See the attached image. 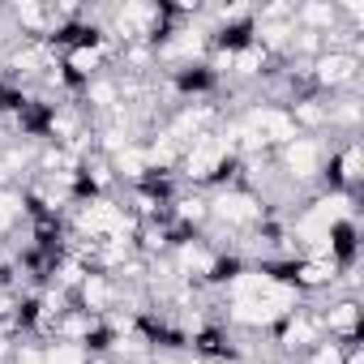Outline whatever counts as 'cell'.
I'll return each mask as SVG.
<instances>
[{"label": "cell", "mask_w": 364, "mask_h": 364, "mask_svg": "<svg viewBox=\"0 0 364 364\" xmlns=\"http://www.w3.org/2000/svg\"><path fill=\"white\" fill-rule=\"evenodd\" d=\"M283 309H291V291L279 287V283H270L266 291L236 300V321H253V326H257V321H274Z\"/></svg>", "instance_id": "6da1fadb"}, {"label": "cell", "mask_w": 364, "mask_h": 364, "mask_svg": "<svg viewBox=\"0 0 364 364\" xmlns=\"http://www.w3.org/2000/svg\"><path fill=\"white\" fill-rule=\"evenodd\" d=\"M343 210H347V198H330V202H321V206H317V210L300 223V232H304L309 240H321V236L330 232V223H334Z\"/></svg>", "instance_id": "7a4b0ae2"}, {"label": "cell", "mask_w": 364, "mask_h": 364, "mask_svg": "<svg viewBox=\"0 0 364 364\" xmlns=\"http://www.w3.org/2000/svg\"><path fill=\"white\" fill-rule=\"evenodd\" d=\"M249 129L262 137V141H283V137H291V120L283 116V112H253L249 116Z\"/></svg>", "instance_id": "3957f363"}, {"label": "cell", "mask_w": 364, "mask_h": 364, "mask_svg": "<svg viewBox=\"0 0 364 364\" xmlns=\"http://www.w3.org/2000/svg\"><path fill=\"white\" fill-rule=\"evenodd\" d=\"M228 150H223V141H215V137H202L198 146H193V154H189V171L193 176H210L215 167H219V159H223Z\"/></svg>", "instance_id": "277c9868"}, {"label": "cell", "mask_w": 364, "mask_h": 364, "mask_svg": "<svg viewBox=\"0 0 364 364\" xmlns=\"http://www.w3.org/2000/svg\"><path fill=\"white\" fill-rule=\"evenodd\" d=\"M82 228H86V232H124L129 223L120 219V210H116V206L99 202V206H90V210L82 215Z\"/></svg>", "instance_id": "5b68a950"}, {"label": "cell", "mask_w": 364, "mask_h": 364, "mask_svg": "<svg viewBox=\"0 0 364 364\" xmlns=\"http://www.w3.org/2000/svg\"><path fill=\"white\" fill-rule=\"evenodd\" d=\"M215 206H219V215L232 219V223H249V219H257V202L245 198V193H223Z\"/></svg>", "instance_id": "8992f818"}, {"label": "cell", "mask_w": 364, "mask_h": 364, "mask_svg": "<svg viewBox=\"0 0 364 364\" xmlns=\"http://www.w3.org/2000/svg\"><path fill=\"white\" fill-rule=\"evenodd\" d=\"M317 159H321V154H317L313 141H291V146H287V167H291L296 176H313V171H317Z\"/></svg>", "instance_id": "52a82bcc"}, {"label": "cell", "mask_w": 364, "mask_h": 364, "mask_svg": "<svg viewBox=\"0 0 364 364\" xmlns=\"http://www.w3.org/2000/svg\"><path fill=\"white\" fill-rule=\"evenodd\" d=\"M351 69H355V60L338 52V56H326V60L317 65V77H321V82H347V77H351Z\"/></svg>", "instance_id": "ba28073f"}, {"label": "cell", "mask_w": 364, "mask_h": 364, "mask_svg": "<svg viewBox=\"0 0 364 364\" xmlns=\"http://www.w3.org/2000/svg\"><path fill=\"white\" fill-rule=\"evenodd\" d=\"M154 18V9H146V5H124V14H120V26L129 31V26H146Z\"/></svg>", "instance_id": "9c48e42d"}, {"label": "cell", "mask_w": 364, "mask_h": 364, "mask_svg": "<svg viewBox=\"0 0 364 364\" xmlns=\"http://www.w3.org/2000/svg\"><path fill=\"white\" fill-rule=\"evenodd\" d=\"M355 326V304H338L330 313V330H351Z\"/></svg>", "instance_id": "30bf717a"}, {"label": "cell", "mask_w": 364, "mask_h": 364, "mask_svg": "<svg viewBox=\"0 0 364 364\" xmlns=\"http://www.w3.org/2000/svg\"><path fill=\"white\" fill-rule=\"evenodd\" d=\"M48 364H82V351L77 347H52L48 351Z\"/></svg>", "instance_id": "8fae6325"}, {"label": "cell", "mask_w": 364, "mask_h": 364, "mask_svg": "<svg viewBox=\"0 0 364 364\" xmlns=\"http://www.w3.org/2000/svg\"><path fill=\"white\" fill-rule=\"evenodd\" d=\"M171 154H176V137L167 133V137H159V146L150 150V159H154V163H171Z\"/></svg>", "instance_id": "7c38bea8"}, {"label": "cell", "mask_w": 364, "mask_h": 364, "mask_svg": "<svg viewBox=\"0 0 364 364\" xmlns=\"http://www.w3.org/2000/svg\"><path fill=\"white\" fill-rule=\"evenodd\" d=\"M198 48H202V35L185 31V39H176V43H171V56H185V52H198Z\"/></svg>", "instance_id": "4fadbf2b"}, {"label": "cell", "mask_w": 364, "mask_h": 364, "mask_svg": "<svg viewBox=\"0 0 364 364\" xmlns=\"http://www.w3.org/2000/svg\"><path fill=\"white\" fill-rule=\"evenodd\" d=\"M330 274H334L330 262H309V266H304V279H309V283H326Z\"/></svg>", "instance_id": "5bb4252c"}, {"label": "cell", "mask_w": 364, "mask_h": 364, "mask_svg": "<svg viewBox=\"0 0 364 364\" xmlns=\"http://www.w3.org/2000/svg\"><path fill=\"white\" fill-rule=\"evenodd\" d=\"M86 300H90V304H103V300H107V283H103V279H90V283H86Z\"/></svg>", "instance_id": "9a60e30c"}, {"label": "cell", "mask_w": 364, "mask_h": 364, "mask_svg": "<svg viewBox=\"0 0 364 364\" xmlns=\"http://www.w3.org/2000/svg\"><path fill=\"white\" fill-rule=\"evenodd\" d=\"M304 338H313V321H296V326L287 330V343H291V347L304 343Z\"/></svg>", "instance_id": "2e32d148"}, {"label": "cell", "mask_w": 364, "mask_h": 364, "mask_svg": "<svg viewBox=\"0 0 364 364\" xmlns=\"http://www.w3.org/2000/svg\"><path fill=\"white\" fill-rule=\"evenodd\" d=\"M14 215H18V202L14 198H0V232L14 223Z\"/></svg>", "instance_id": "e0dca14e"}, {"label": "cell", "mask_w": 364, "mask_h": 364, "mask_svg": "<svg viewBox=\"0 0 364 364\" xmlns=\"http://www.w3.org/2000/svg\"><path fill=\"white\" fill-rule=\"evenodd\" d=\"M141 163H146V159H141L137 150H124V154H120V167H124L129 176H137V171H141Z\"/></svg>", "instance_id": "ac0fdd59"}, {"label": "cell", "mask_w": 364, "mask_h": 364, "mask_svg": "<svg viewBox=\"0 0 364 364\" xmlns=\"http://www.w3.org/2000/svg\"><path fill=\"white\" fill-rule=\"evenodd\" d=\"M18 18H22L26 26H39V22H43V14H39V5H18Z\"/></svg>", "instance_id": "d6986e66"}, {"label": "cell", "mask_w": 364, "mask_h": 364, "mask_svg": "<svg viewBox=\"0 0 364 364\" xmlns=\"http://www.w3.org/2000/svg\"><path fill=\"white\" fill-rule=\"evenodd\" d=\"M185 266H189V270H210V257H206V253H193V249H189V253H185Z\"/></svg>", "instance_id": "ffe728a7"}, {"label": "cell", "mask_w": 364, "mask_h": 364, "mask_svg": "<svg viewBox=\"0 0 364 364\" xmlns=\"http://www.w3.org/2000/svg\"><path fill=\"white\" fill-rule=\"evenodd\" d=\"M304 18H309V22H330V5H309Z\"/></svg>", "instance_id": "44dd1931"}, {"label": "cell", "mask_w": 364, "mask_h": 364, "mask_svg": "<svg viewBox=\"0 0 364 364\" xmlns=\"http://www.w3.org/2000/svg\"><path fill=\"white\" fill-rule=\"evenodd\" d=\"M73 65H77V69H86V73H90V69H95V65H99V52H77V56H73Z\"/></svg>", "instance_id": "7402d4cb"}, {"label": "cell", "mask_w": 364, "mask_h": 364, "mask_svg": "<svg viewBox=\"0 0 364 364\" xmlns=\"http://www.w3.org/2000/svg\"><path fill=\"white\" fill-rule=\"evenodd\" d=\"M236 65H240V73H253V69L262 65V56H257V52H245V56H236Z\"/></svg>", "instance_id": "603a6c76"}, {"label": "cell", "mask_w": 364, "mask_h": 364, "mask_svg": "<svg viewBox=\"0 0 364 364\" xmlns=\"http://www.w3.org/2000/svg\"><path fill=\"white\" fill-rule=\"evenodd\" d=\"M317 364H343V355H338V347H326V351L317 355Z\"/></svg>", "instance_id": "cb8c5ba5"}, {"label": "cell", "mask_w": 364, "mask_h": 364, "mask_svg": "<svg viewBox=\"0 0 364 364\" xmlns=\"http://www.w3.org/2000/svg\"><path fill=\"white\" fill-rule=\"evenodd\" d=\"M343 167H347V176H360V154L347 150V163H343Z\"/></svg>", "instance_id": "d4e9b609"}, {"label": "cell", "mask_w": 364, "mask_h": 364, "mask_svg": "<svg viewBox=\"0 0 364 364\" xmlns=\"http://www.w3.org/2000/svg\"><path fill=\"white\" fill-rule=\"evenodd\" d=\"M266 39H270V43H283V39H287V31H283V26H270V31H266Z\"/></svg>", "instance_id": "484cf974"}, {"label": "cell", "mask_w": 364, "mask_h": 364, "mask_svg": "<svg viewBox=\"0 0 364 364\" xmlns=\"http://www.w3.org/2000/svg\"><path fill=\"white\" fill-rule=\"evenodd\" d=\"M112 95H116L112 86H95V99H99V103H112Z\"/></svg>", "instance_id": "4316f807"}, {"label": "cell", "mask_w": 364, "mask_h": 364, "mask_svg": "<svg viewBox=\"0 0 364 364\" xmlns=\"http://www.w3.org/2000/svg\"><path fill=\"white\" fill-rule=\"evenodd\" d=\"M300 116H304L309 124H317V120H321V112H317V107H300Z\"/></svg>", "instance_id": "83f0119b"}, {"label": "cell", "mask_w": 364, "mask_h": 364, "mask_svg": "<svg viewBox=\"0 0 364 364\" xmlns=\"http://www.w3.org/2000/svg\"><path fill=\"white\" fill-rule=\"evenodd\" d=\"M0 176H5V167H0Z\"/></svg>", "instance_id": "f1b7e54d"}]
</instances>
